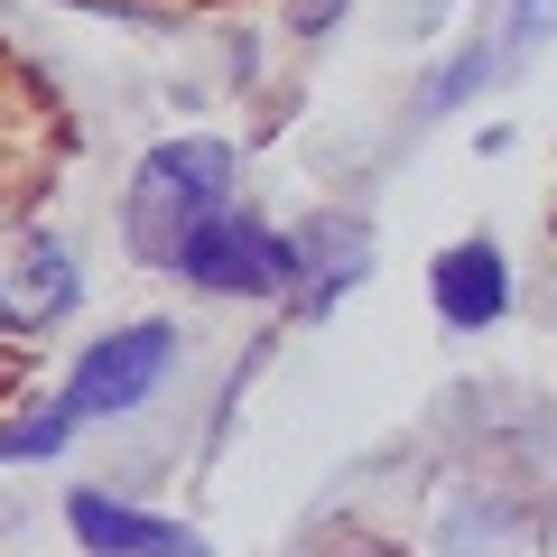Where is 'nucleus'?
Masks as SVG:
<instances>
[{"instance_id": "6e6552de", "label": "nucleus", "mask_w": 557, "mask_h": 557, "mask_svg": "<svg viewBox=\"0 0 557 557\" xmlns=\"http://www.w3.org/2000/svg\"><path fill=\"white\" fill-rule=\"evenodd\" d=\"M548 28H557V0H511V20H502V65H520Z\"/></svg>"}, {"instance_id": "7ed1b4c3", "label": "nucleus", "mask_w": 557, "mask_h": 557, "mask_svg": "<svg viewBox=\"0 0 557 557\" xmlns=\"http://www.w3.org/2000/svg\"><path fill=\"white\" fill-rule=\"evenodd\" d=\"M168 362H177V325H131V335H102L94 354L75 362V381H65V409L75 418H121L139 409V399L168 381Z\"/></svg>"}, {"instance_id": "f257e3e1", "label": "nucleus", "mask_w": 557, "mask_h": 557, "mask_svg": "<svg viewBox=\"0 0 557 557\" xmlns=\"http://www.w3.org/2000/svg\"><path fill=\"white\" fill-rule=\"evenodd\" d=\"M214 214H233V149H223V139H168V149L139 159L121 233H131L139 260L177 270V251H186Z\"/></svg>"}, {"instance_id": "1a4fd4ad", "label": "nucleus", "mask_w": 557, "mask_h": 557, "mask_svg": "<svg viewBox=\"0 0 557 557\" xmlns=\"http://www.w3.org/2000/svg\"><path fill=\"white\" fill-rule=\"evenodd\" d=\"M335 10H344V0H307V10H298V28H307V38H317V28L335 20Z\"/></svg>"}, {"instance_id": "20e7f679", "label": "nucleus", "mask_w": 557, "mask_h": 557, "mask_svg": "<svg viewBox=\"0 0 557 557\" xmlns=\"http://www.w3.org/2000/svg\"><path fill=\"white\" fill-rule=\"evenodd\" d=\"M65 530H75L94 557H205V539L186 530V520L131 511V502H112V493H75L65 502Z\"/></svg>"}, {"instance_id": "0eeeda50", "label": "nucleus", "mask_w": 557, "mask_h": 557, "mask_svg": "<svg viewBox=\"0 0 557 557\" xmlns=\"http://www.w3.org/2000/svg\"><path fill=\"white\" fill-rule=\"evenodd\" d=\"M75 428H84V418L65 409V399H57L47 418H10V428H0V465H10V456H57V446L75 437Z\"/></svg>"}, {"instance_id": "39448f33", "label": "nucleus", "mask_w": 557, "mask_h": 557, "mask_svg": "<svg viewBox=\"0 0 557 557\" xmlns=\"http://www.w3.org/2000/svg\"><path fill=\"white\" fill-rule=\"evenodd\" d=\"M428 288H437V317H446V325H465V335H483V325L511 307V270H502L493 242H456V251H437Z\"/></svg>"}, {"instance_id": "423d86ee", "label": "nucleus", "mask_w": 557, "mask_h": 557, "mask_svg": "<svg viewBox=\"0 0 557 557\" xmlns=\"http://www.w3.org/2000/svg\"><path fill=\"white\" fill-rule=\"evenodd\" d=\"M65 307H75V260H65L57 242H28V251H20V278H0V325L38 335V325L65 317Z\"/></svg>"}, {"instance_id": "9d476101", "label": "nucleus", "mask_w": 557, "mask_h": 557, "mask_svg": "<svg viewBox=\"0 0 557 557\" xmlns=\"http://www.w3.org/2000/svg\"><path fill=\"white\" fill-rule=\"evenodd\" d=\"M354 557H399V548H354Z\"/></svg>"}, {"instance_id": "f03ea898", "label": "nucleus", "mask_w": 557, "mask_h": 557, "mask_svg": "<svg viewBox=\"0 0 557 557\" xmlns=\"http://www.w3.org/2000/svg\"><path fill=\"white\" fill-rule=\"evenodd\" d=\"M177 270L196 288H214V298H270V288H298V242L251 223V214H214L177 251Z\"/></svg>"}]
</instances>
